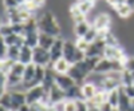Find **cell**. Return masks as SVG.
Wrapping results in <instances>:
<instances>
[{
	"label": "cell",
	"instance_id": "18",
	"mask_svg": "<svg viewBox=\"0 0 134 111\" xmlns=\"http://www.w3.org/2000/svg\"><path fill=\"white\" fill-rule=\"evenodd\" d=\"M55 75H57V72L51 68V66H50V67H47V70H46V76H44V80H43V83H42V86L44 87L46 92H48L50 88L55 84Z\"/></svg>",
	"mask_w": 134,
	"mask_h": 111
},
{
	"label": "cell",
	"instance_id": "43",
	"mask_svg": "<svg viewBox=\"0 0 134 111\" xmlns=\"http://www.w3.org/2000/svg\"><path fill=\"white\" fill-rule=\"evenodd\" d=\"M88 111H100L99 107H88Z\"/></svg>",
	"mask_w": 134,
	"mask_h": 111
},
{
	"label": "cell",
	"instance_id": "10",
	"mask_svg": "<svg viewBox=\"0 0 134 111\" xmlns=\"http://www.w3.org/2000/svg\"><path fill=\"white\" fill-rule=\"evenodd\" d=\"M55 84L59 88H62L63 91H67L69 88H71L76 83L69 74H57L55 75Z\"/></svg>",
	"mask_w": 134,
	"mask_h": 111
},
{
	"label": "cell",
	"instance_id": "11",
	"mask_svg": "<svg viewBox=\"0 0 134 111\" xmlns=\"http://www.w3.org/2000/svg\"><path fill=\"white\" fill-rule=\"evenodd\" d=\"M48 98H50L51 106L58 103V102H63V101H66V91H63L62 88H59L57 84H54L48 91Z\"/></svg>",
	"mask_w": 134,
	"mask_h": 111
},
{
	"label": "cell",
	"instance_id": "19",
	"mask_svg": "<svg viewBox=\"0 0 134 111\" xmlns=\"http://www.w3.org/2000/svg\"><path fill=\"white\" fill-rule=\"evenodd\" d=\"M70 67H71V64L67 62L66 59H63V58L51 64V68L57 74H67L69 70H70Z\"/></svg>",
	"mask_w": 134,
	"mask_h": 111
},
{
	"label": "cell",
	"instance_id": "39",
	"mask_svg": "<svg viewBox=\"0 0 134 111\" xmlns=\"http://www.w3.org/2000/svg\"><path fill=\"white\" fill-rule=\"evenodd\" d=\"M99 110H100V111H113L114 107L111 106L109 102H105V103H102V104L99 106Z\"/></svg>",
	"mask_w": 134,
	"mask_h": 111
},
{
	"label": "cell",
	"instance_id": "38",
	"mask_svg": "<svg viewBox=\"0 0 134 111\" xmlns=\"http://www.w3.org/2000/svg\"><path fill=\"white\" fill-rule=\"evenodd\" d=\"M66 111H76L75 101H66Z\"/></svg>",
	"mask_w": 134,
	"mask_h": 111
},
{
	"label": "cell",
	"instance_id": "9",
	"mask_svg": "<svg viewBox=\"0 0 134 111\" xmlns=\"http://www.w3.org/2000/svg\"><path fill=\"white\" fill-rule=\"evenodd\" d=\"M11 94V111H18L23 104L27 103L26 92L23 91H9Z\"/></svg>",
	"mask_w": 134,
	"mask_h": 111
},
{
	"label": "cell",
	"instance_id": "40",
	"mask_svg": "<svg viewBox=\"0 0 134 111\" xmlns=\"http://www.w3.org/2000/svg\"><path fill=\"white\" fill-rule=\"evenodd\" d=\"M0 84L2 86H7V74L0 71Z\"/></svg>",
	"mask_w": 134,
	"mask_h": 111
},
{
	"label": "cell",
	"instance_id": "41",
	"mask_svg": "<svg viewBox=\"0 0 134 111\" xmlns=\"http://www.w3.org/2000/svg\"><path fill=\"white\" fill-rule=\"evenodd\" d=\"M31 110V106L28 104V103H26V104H23V106H21L18 111H30Z\"/></svg>",
	"mask_w": 134,
	"mask_h": 111
},
{
	"label": "cell",
	"instance_id": "44",
	"mask_svg": "<svg viewBox=\"0 0 134 111\" xmlns=\"http://www.w3.org/2000/svg\"><path fill=\"white\" fill-rule=\"evenodd\" d=\"M16 2L19 3V5H23V4H26V3H27V0H16Z\"/></svg>",
	"mask_w": 134,
	"mask_h": 111
},
{
	"label": "cell",
	"instance_id": "45",
	"mask_svg": "<svg viewBox=\"0 0 134 111\" xmlns=\"http://www.w3.org/2000/svg\"><path fill=\"white\" fill-rule=\"evenodd\" d=\"M131 110L134 111V99H133V101H131Z\"/></svg>",
	"mask_w": 134,
	"mask_h": 111
},
{
	"label": "cell",
	"instance_id": "29",
	"mask_svg": "<svg viewBox=\"0 0 134 111\" xmlns=\"http://www.w3.org/2000/svg\"><path fill=\"white\" fill-rule=\"evenodd\" d=\"M0 106H3L8 111H11V94H9V91H7L3 96H0Z\"/></svg>",
	"mask_w": 134,
	"mask_h": 111
},
{
	"label": "cell",
	"instance_id": "35",
	"mask_svg": "<svg viewBox=\"0 0 134 111\" xmlns=\"http://www.w3.org/2000/svg\"><path fill=\"white\" fill-rule=\"evenodd\" d=\"M122 87H124V91H125V94L131 99V101H133V99H134V86L131 84V86H122Z\"/></svg>",
	"mask_w": 134,
	"mask_h": 111
},
{
	"label": "cell",
	"instance_id": "31",
	"mask_svg": "<svg viewBox=\"0 0 134 111\" xmlns=\"http://www.w3.org/2000/svg\"><path fill=\"white\" fill-rule=\"evenodd\" d=\"M2 5L4 8V11H8V9H15L19 7V3L16 0H2Z\"/></svg>",
	"mask_w": 134,
	"mask_h": 111
},
{
	"label": "cell",
	"instance_id": "36",
	"mask_svg": "<svg viewBox=\"0 0 134 111\" xmlns=\"http://www.w3.org/2000/svg\"><path fill=\"white\" fill-rule=\"evenodd\" d=\"M55 111H66V101L63 102H58V103H55L51 106Z\"/></svg>",
	"mask_w": 134,
	"mask_h": 111
},
{
	"label": "cell",
	"instance_id": "20",
	"mask_svg": "<svg viewBox=\"0 0 134 111\" xmlns=\"http://www.w3.org/2000/svg\"><path fill=\"white\" fill-rule=\"evenodd\" d=\"M78 99H83V96H82L81 86L75 84L66 91V101H78Z\"/></svg>",
	"mask_w": 134,
	"mask_h": 111
},
{
	"label": "cell",
	"instance_id": "13",
	"mask_svg": "<svg viewBox=\"0 0 134 111\" xmlns=\"http://www.w3.org/2000/svg\"><path fill=\"white\" fill-rule=\"evenodd\" d=\"M81 90H82V96L85 101H91V99L95 96V94L99 91L98 87L90 82H85L82 86H81Z\"/></svg>",
	"mask_w": 134,
	"mask_h": 111
},
{
	"label": "cell",
	"instance_id": "21",
	"mask_svg": "<svg viewBox=\"0 0 134 111\" xmlns=\"http://www.w3.org/2000/svg\"><path fill=\"white\" fill-rule=\"evenodd\" d=\"M55 39H57V38H54V36H51V35H47V34H43V32H40V34H39V43H38V46L42 47V48H44V50H48V51H50V48L52 47Z\"/></svg>",
	"mask_w": 134,
	"mask_h": 111
},
{
	"label": "cell",
	"instance_id": "49",
	"mask_svg": "<svg viewBox=\"0 0 134 111\" xmlns=\"http://www.w3.org/2000/svg\"><path fill=\"white\" fill-rule=\"evenodd\" d=\"M113 111H119V110H118V108H114V110H113Z\"/></svg>",
	"mask_w": 134,
	"mask_h": 111
},
{
	"label": "cell",
	"instance_id": "17",
	"mask_svg": "<svg viewBox=\"0 0 134 111\" xmlns=\"http://www.w3.org/2000/svg\"><path fill=\"white\" fill-rule=\"evenodd\" d=\"M119 90V103H118V110L119 111H127L130 107H131V99L125 94V91H124V87H119L118 88Z\"/></svg>",
	"mask_w": 134,
	"mask_h": 111
},
{
	"label": "cell",
	"instance_id": "8",
	"mask_svg": "<svg viewBox=\"0 0 134 111\" xmlns=\"http://www.w3.org/2000/svg\"><path fill=\"white\" fill-rule=\"evenodd\" d=\"M64 38L59 36L55 39L52 47L50 48V55H51V63H55L57 60L63 58V46H64Z\"/></svg>",
	"mask_w": 134,
	"mask_h": 111
},
{
	"label": "cell",
	"instance_id": "32",
	"mask_svg": "<svg viewBox=\"0 0 134 111\" xmlns=\"http://www.w3.org/2000/svg\"><path fill=\"white\" fill-rule=\"evenodd\" d=\"M7 50H8V46L4 42V38L0 36V60L7 59Z\"/></svg>",
	"mask_w": 134,
	"mask_h": 111
},
{
	"label": "cell",
	"instance_id": "2",
	"mask_svg": "<svg viewBox=\"0 0 134 111\" xmlns=\"http://www.w3.org/2000/svg\"><path fill=\"white\" fill-rule=\"evenodd\" d=\"M86 54L81 50H78L76 44L71 39H66L64 40V46H63V59H66L71 66L76 64L82 60H85Z\"/></svg>",
	"mask_w": 134,
	"mask_h": 111
},
{
	"label": "cell",
	"instance_id": "24",
	"mask_svg": "<svg viewBox=\"0 0 134 111\" xmlns=\"http://www.w3.org/2000/svg\"><path fill=\"white\" fill-rule=\"evenodd\" d=\"M20 48L18 46H11L7 50V59L11 62H19V55H20Z\"/></svg>",
	"mask_w": 134,
	"mask_h": 111
},
{
	"label": "cell",
	"instance_id": "1",
	"mask_svg": "<svg viewBox=\"0 0 134 111\" xmlns=\"http://www.w3.org/2000/svg\"><path fill=\"white\" fill-rule=\"evenodd\" d=\"M36 21H38V28L39 32L51 35L54 38L62 36V27L58 20V16L55 15L52 11H44L42 14L36 15Z\"/></svg>",
	"mask_w": 134,
	"mask_h": 111
},
{
	"label": "cell",
	"instance_id": "6",
	"mask_svg": "<svg viewBox=\"0 0 134 111\" xmlns=\"http://www.w3.org/2000/svg\"><path fill=\"white\" fill-rule=\"evenodd\" d=\"M44 94H46V90L42 84L35 86V87H31L26 91V98H27V103L28 104H34V103H38L40 102Z\"/></svg>",
	"mask_w": 134,
	"mask_h": 111
},
{
	"label": "cell",
	"instance_id": "14",
	"mask_svg": "<svg viewBox=\"0 0 134 111\" xmlns=\"http://www.w3.org/2000/svg\"><path fill=\"white\" fill-rule=\"evenodd\" d=\"M90 28H91V24L88 23V20H85V21H81V23L74 24L72 32L76 39H81V38H85V35L88 32Z\"/></svg>",
	"mask_w": 134,
	"mask_h": 111
},
{
	"label": "cell",
	"instance_id": "46",
	"mask_svg": "<svg viewBox=\"0 0 134 111\" xmlns=\"http://www.w3.org/2000/svg\"><path fill=\"white\" fill-rule=\"evenodd\" d=\"M46 111H55V110H54V108H52V107H48V108H47V110H46Z\"/></svg>",
	"mask_w": 134,
	"mask_h": 111
},
{
	"label": "cell",
	"instance_id": "50",
	"mask_svg": "<svg viewBox=\"0 0 134 111\" xmlns=\"http://www.w3.org/2000/svg\"><path fill=\"white\" fill-rule=\"evenodd\" d=\"M133 86H134V83H133Z\"/></svg>",
	"mask_w": 134,
	"mask_h": 111
},
{
	"label": "cell",
	"instance_id": "42",
	"mask_svg": "<svg viewBox=\"0 0 134 111\" xmlns=\"http://www.w3.org/2000/svg\"><path fill=\"white\" fill-rule=\"evenodd\" d=\"M126 3H127V4H129V5L133 8V9H134V0H126Z\"/></svg>",
	"mask_w": 134,
	"mask_h": 111
},
{
	"label": "cell",
	"instance_id": "25",
	"mask_svg": "<svg viewBox=\"0 0 134 111\" xmlns=\"http://www.w3.org/2000/svg\"><path fill=\"white\" fill-rule=\"evenodd\" d=\"M106 102H109L114 108L118 107V103H119V90H118V88H117V90H113V91L107 92V101Z\"/></svg>",
	"mask_w": 134,
	"mask_h": 111
},
{
	"label": "cell",
	"instance_id": "3",
	"mask_svg": "<svg viewBox=\"0 0 134 111\" xmlns=\"http://www.w3.org/2000/svg\"><path fill=\"white\" fill-rule=\"evenodd\" d=\"M113 71H124V64L121 62L110 60L106 58H100L99 63L97 64V67L94 70V72L99 74V75H106V74L113 72Z\"/></svg>",
	"mask_w": 134,
	"mask_h": 111
},
{
	"label": "cell",
	"instance_id": "48",
	"mask_svg": "<svg viewBox=\"0 0 134 111\" xmlns=\"http://www.w3.org/2000/svg\"><path fill=\"white\" fill-rule=\"evenodd\" d=\"M81 2H85V0H76V3H81Z\"/></svg>",
	"mask_w": 134,
	"mask_h": 111
},
{
	"label": "cell",
	"instance_id": "12",
	"mask_svg": "<svg viewBox=\"0 0 134 111\" xmlns=\"http://www.w3.org/2000/svg\"><path fill=\"white\" fill-rule=\"evenodd\" d=\"M67 74H69V75L72 78V79L75 80V83H76V84H79V86H82V84L86 82V79L88 78V75H86L79 67H78L76 64H72Z\"/></svg>",
	"mask_w": 134,
	"mask_h": 111
},
{
	"label": "cell",
	"instance_id": "23",
	"mask_svg": "<svg viewBox=\"0 0 134 111\" xmlns=\"http://www.w3.org/2000/svg\"><path fill=\"white\" fill-rule=\"evenodd\" d=\"M76 4H78V7H79L81 12L86 16L90 14L91 11H94V8H95V2H93V0H85V2L76 3Z\"/></svg>",
	"mask_w": 134,
	"mask_h": 111
},
{
	"label": "cell",
	"instance_id": "33",
	"mask_svg": "<svg viewBox=\"0 0 134 111\" xmlns=\"http://www.w3.org/2000/svg\"><path fill=\"white\" fill-rule=\"evenodd\" d=\"M75 44H76L78 50L83 51L85 54H86V51L88 50V46H90V43H87L83 38H81V39H75Z\"/></svg>",
	"mask_w": 134,
	"mask_h": 111
},
{
	"label": "cell",
	"instance_id": "16",
	"mask_svg": "<svg viewBox=\"0 0 134 111\" xmlns=\"http://www.w3.org/2000/svg\"><path fill=\"white\" fill-rule=\"evenodd\" d=\"M32 58H34V48L28 47V46H24L20 48V55H19V62L23 63L24 66L27 64H31L32 63Z\"/></svg>",
	"mask_w": 134,
	"mask_h": 111
},
{
	"label": "cell",
	"instance_id": "27",
	"mask_svg": "<svg viewBox=\"0 0 134 111\" xmlns=\"http://www.w3.org/2000/svg\"><path fill=\"white\" fill-rule=\"evenodd\" d=\"M83 39H85L87 43H90V44H91V43H94V42L98 39V31L91 26V28L88 30V32L85 35V38H83Z\"/></svg>",
	"mask_w": 134,
	"mask_h": 111
},
{
	"label": "cell",
	"instance_id": "30",
	"mask_svg": "<svg viewBox=\"0 0 134 111\" xmlns=\"http://www.w3.org/2000/svg\"><path fill=\"white\" fill-rule=\"evenodd\" d=\"M124 70L134 72V55H127V58L124 62Z\"/></svg>",
	"mask_w": 134,
	"mask_h": 111
},
{
	"label": "cell",
	"instance_id": "5",
	"mask_svg": "<svg viewBox=\"0 0 134 111\" xmlns=\"http://www.w3.org/2000/svg\"><path fill=\"white\" fill-rule=\"evenodd\" d=\"M91 26L99 32V31H110L111 27V16L107 12H98L94 16V20Z\"/></svg>",
	"mask_w": 134,
	"mask_h": 111
},
{
	"label": "cell",
	"instance_id": "4",
	"mask_svg": "<svg viewBox=\"0 0 134 111\" xmlns=\"http://www.w3.org/2000/svg\"><path fill=\"white\" fill-rule=\"evenodd\" d=\"M32 63L35 66H42V67H50L52 64L51 63V55L48 50H44L39 46H36L34 48V58H32Z\"/></svg>",
	"mask_w": 134,
	"mask_h": 111
},
{
	"label": "cell",
	"instance_id": "22",
	"mask_svg": "<svg viewBox=\"0 0 134 111\" xmlns=\"http://www.w3.org/2000/svg\"><path fill=\"white\" fill-rule=\"evenodd\" d=\"M114 11L117 12L118 17H121V19H127V17H130V16L134 14V9H133L127 3L121 4V5L115 7V8H114Z\"/></svg>",
	"mask_w": 134,
	"mask_h": 111
},
{
	"label": "cell",
	"instance_id": "7",
	"mask_svg": "<svg viewBox=\"0 0 134 111\" xmlns=\"http://www.w3.org/2000/svg\"><path fill=\"white\" fill-rule=\"evenodd\" d=\"M106 48V44L102 39H97L94 43L88 46L86 51V58H103V51Z\"/></svg>",
	"mask_w": 134,
	"mask_h": 111
},
{
	"label": "cell",
	"instance_id": "28",
	"mask_svg": "<svg viewBox=\"0 0 134 111\" xmlns=\"http://www.w3.org/2000/svg\"><path fill=\"white\" fill-rule=\"evenodd\" d=\"M14 34V30H12V26H11L8 21L7 23H3V26L0 27V36L2 38H7L9 35Z\"/></svg>",
	"mask_w": 134,
	"mask_h": 111
},
{
	"label": "cell",
	"instance_id": "34",
	"mask_svg": "<svg viewBox=\"0 0 134 111\" xmlns=\"http://www.w3.org/2000/svg\"><path fill=\"white\" fill-rule=\"evenodd\" d=\"M75 104H76V111H88L87 101H85V99H78V101H75Z\"/></svg>",
	"mask_w": 134,
	"mask_h": 111
},
{
	"label": "cell",
	"instance_id": "47",
	"mask_svg": "<svg viewBox=\"0 0 134 111\" xmlns=\"http://www.w3.org/2000/svg\"><path fill=\"white\" fill-rule=\"evenodd\" d=\"M2 26H3V20H2V19H0V27H2Z\"/></svg>",
	"mask_w": 134,
	"mask_h": 111
},
{
	"label": "cell",
	"instance_id": "15",
	"mask_svg": "<svg viewBox=\"0 0 134 111\" xmlns=\"http://www.w3.org/2000/svg\"><path fill=\"white\" fill-rule=\"evenodd\" d=\"M69 15H70L71 20L74 21V24L87 20L86 15H83V14L81 12V9H79V7H78V4H76V3H74V4H71V5H70V8H69Z\"/></svg>",
	"mask_w": 134,
	"mask_h": 111
},
{
	"label": "cell",
	"instance_id": "26",
	"mask_svg": "<svg viewBox=\"0 0 134 111\" xmlns=\"http://www.w3.org/2000/svg\"><path fill=\"white\" fill-rule=\"evenodd\" d=\"M121 83H122V86H131L134 83L133 74L127 70H124L122 71V76H121Z\"/></svg>",
	"mask_w": 134,
	"mask_h": 111
},
{
	"label": "cell",
	"instance_id": "37",
	"mask_svg": "<svg viewBox=\"0 0 134 111\" xmlns=\"http://www.w3.org/2000/svg\"><path fill=\"white\" fill-rule=\"evenodd\" d=\"M106 3H107L110 7L115 8V7H118V5H121V4H125L126 0H106Z\"/></svg>",
	"mask_w": 134,
	"mask_h": 111
}]
</instances>
